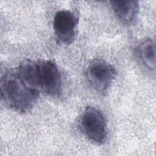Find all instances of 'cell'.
Here are the masks:
<instances>
[{"label":"cell","mask_w":156,"mask_h":156,"mask_svg":"<svg viewBox=\"0 0 156 156\" xmlns=\"http://www.w3.org/2000/svg\"><path fill=\"white\" fill-rule=\"evenodd\" d=\"M79 126L83 135L93 143L101 145L105 142L107 123L103 114L98 109L87 107L80 118Z\"/></svg>","instance_id":"cell-2"},{"label":"cell","mask_w":156,"mask_h":156,"mask_svg":"<svg viewBox=\"0 0 156 156\" xmlns=\"http://www.w3.org/2000/svg\"><path fill=\"white\" fill-rule=\"evenodd\" d=\"M41 91L51 96L62 93V76L57 65L52 60L38 61Z\"/></svg>","instance_id":"cell-5"},{"label":"cell","mask_w":156,"mask_h":156,"mask_svg":"<svg viewBox=\"0 0 156 156\" xmlns=\"http://www.w3.org/2000/svg\"><path fill=\"white\" fill-rule=\"evenodd\" d=\"M138 53L142 62L146 67L155 70V42L154 40L147 39L139 46Z\"/></svg>","instance_id":"cell-8"},{"label":"cell","mask_w":156,"mask_h":156,"mask_svg":"<svg viewBox=\"0 0 156 156\" xmlns=\"http://www.w3.org/2000/svg\"><path fill=\"white\" fill-rule=\"evenodd\" d=\"M16 69L20 77L28 87L37 91H41L38 62L25 60L19 65Z\"/></svg>","instance_id":"cell-6"},{"label":"cell","mask_w":156,"mask_h":156,"mask_svg":"<svg viewBox=\"0 0 156 156\" xmlns=\"http://www.w3.org/2000/svg\"><path fill=\"white\" fill-rule=\"evenodd\" d=\"M79 19L71 11H57L53 18L54 31L58 43L69 44L76 38Z\"/></svg>","instance_id":"cell-4"},{"label":"cell","mask_w":156,"mask_h":156,"mask_svg":"<svg viewBox=\"0 0 156 156\" xmlns=\"http://www.w3.org/2000/svg\"><path fill=\"white\" fill-rule=\"evenodd\" d=\"M1 97L10 109L25 113L36 104L40 92L28 87L20 77L16 68L6 71L1 79Z\"/></svg>","instance_id":"cell-1"},{"label":"cell","mask_w":156,"mask_h":156,"mask_svg":"<svg viewBox=\"0 0 156 156\" xmlns=\"http://www.w3.org/2000/svg\"><path fill=\"white\" fill-rule=\"evenodd\" d=\"M110 4L117 18L122 23L130 24L139 12L138 1H112Z\"/></svg>","instance_id":"cell-7"},{"label":"cell","mask_w":156,"mask_h":156,"mask_svg":"<svg viewBox=\"0 0 156 156\" xmlns=\"http://www.w3.org/2000/svg\"><path fill=\"white\" fill-rule=\"evenodd\" d=\"M116 76L115 68L110 63L101 58L91 60L86 68V76L90 85L102 95L108 91Z\"/></svg>","instance_id":"cell-3"}]
</instances>
